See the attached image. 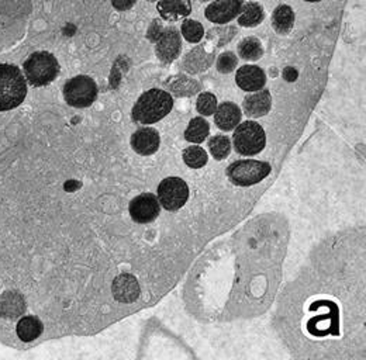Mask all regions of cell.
Segmentation results:
<instances>
[{"instance_id":"1","label":"cell","mask_w":366,"mask_h":360,"mask_svg":"<svg viewBox=\"0 0 366 360\" xmlns=\"http://www.w3.org/2000/svg\"><path fill=\"white\" fill-rule=\"evenodd\" d=\"M173 108L172 96L162 89L142 93L132 108V120L138 124H154L166 117Z\"/></svg>"},{"instance_id":"2","label":"cell","mask_w":366,"mask_h":360,"mask_svg":"<svg viewBox=\"0 0 366 360\" xmlns=\"http://www.w3.org/2000/svg\"><path fill=\"white\" fill-rule=\"evenodd\" d=\"M27 96V82L20 68L0 64V112L18 108Z\"/></svg>"},{"instance_id":"3","label":"cell","mask_w":366,"mask_h":360,"mask_svg":"<svg viewBox=\"0 0 366 360\" xmlns=\"http://www.w3.org/2000/svg\"><path fill=\"white\" fill-rule=\"evenodd\" d=\"M23 69L28 83L34 88H41L57 79L59 74V64L51 52L38 51L25 59Z\"/></svg>"},{"instance_id":"4","label":"cell","mask_w":366,"mask_h":360,"mask_svg":"<svg viewBox=\"0 0 366 360\" xmlns=\"http://www.w3.org/2000/svg\"><path fill=\"white\" fill-rule=\"evenodd\" d=\"M64 98L65 102L72 108H89L95 103L98 98V85L92 78L86 75L75 76L65 83Z\"/></svg>"},{"instance_id":"5","label":"cell","mask_w":366,"mask_h":360,"mask_svg":"<svg viewBox=\"0 0 366 360\" xmlns=\"http://www.w3.org/2000/svg\"><path fill=\"white\" fill-rule=\"evenodd\" d=\"M234 146L240 155L253 156L263 151L266 135L263 128L255 121H245L234 132Z\"/></svg>"},{"instance_id":"6","label":"cell","mask_w":366,"mask_h":360,"mask_svg":"<svg viewBox=\"0 0 366 360\" xmlns=\"http://www.w3.org/2000/svg\"><path fill=\"white\" fill-rule=\"evenodd\" d=\"M270 173V165L261 161H237L227 169L229 179L237 186H252L263 180Z\"/></svg>"},{"instance_id":"7","label":"cell","mask_w":366,"mask_h":360,"mask_svg":"<svg viewBox=\"0 0 366 360\" xmlns=\"http://www.w3.org/2000/svg\"><path fill=\"white\" fill-rule=\"evenodd\" d=\"M189 199V187L181 178H166L158 186L159 204L168 211H178Z\"/></svg>"},{"instance_id":"8","label":"cell","mask_w":366,"mask_h":360,"mask_svg":"<svg viewBox=\"0 0 366 360\" xmlns=\"http://www.w3.org/2000/svg\"><path fill=\"white\" fill-rule=\"evenodd\" d=\"M161 204L155 194L142 193L134 197L128 206L131 219L138 224L152 223L159 216Z\"/></svg>"},{"instance_id":"9","label":"cell","mask_w":366,"mask_h":360,"mask_svg":"<svg viewBox=\"0 0 366 360\" xmlns=\"http://www.w3.org/2000/svg\"><path fill=\"white\" fill-rule=\"evenodd\" d=\"M182 50V40L181 34L176 28L169 27L164 30L158 40H156V57L164 62V64H171L173 62Z\"/></svg>"},{"instance_id":"10","label":"cell","mask_w":366,"mask_h":360,"mask_svg":"<svg viewBox=\"0 0 366 360\" xmlns=\"http://www.w3.org/2000/svg\"><path fill=\"white\" fill-rule=\"evenodd\" d=\"M244 0H216L206 7V18L216 24H227L240 16Z\"/></svg>"},{"instance_id":"11","label":"cell","mask_w":366,"mask_h":360,"mask_svg":"<svg viewBox=\"0 0 366 360\" xmlns=\"http://www.w3.org/2000/svg\"><path fill=\"white\" fill-rule=\"evenodd\" d=\"M159 144H161L159 132L152 127L139 128L131 135L132 149L142 156L155 153L159 148Z\"/></svg>"},{"instance_id":"12","label":"cell","mask_w":366,"mask_h":360,"mask_svg":"<svg viewBox=\"0 0 366 360\" xmlns=\"http://www.w3.org/2000/svg\"><path fill=\"white\" fill-rule=\"evenodd\" d=\"M112 291H113L115 298L122 304H131V303L137 301L139 297V293H141L138 280L132 274H128V273H122L115 279Z\"/></svg>"},{"instance_id":"13","label":"cell","mask_w":366,"mask_h":360,"mask_svg":"<svg viewBox=\"0 0 366 360\" xmlns=\"http://www.w3.org/2000/svg\"><path fill=\"white\" fill-rule=\"evenodd\" d=\"M236 82L245 92H256L265 86L266 76L259 66L244 65L237 71Z\"/></svg>"},{"instance_id":"14","label":"cell","mask_w":366,"mask_h":360,"mask_svg":"<svg viewBox=\"0 0 366 360\" xmlns=\"http://www.w3.org/2000/svg\"><path fill=\"white\" fill-rule=\"evenodd\" d=\"M245 115L248 117L252 119H259L263 117L269 113L270 108H272V96L269 93V91L261 89L256 91L255 93L246 96L243 103Z\"/></svg>"},{"instance_id":"15","label":"cell","mask_w":366,"mask_h":360,"mask_svg":"<svg viewBox=\"0 0 366 360\" xmlns=\"http://www.w3.org/2000/svg\"><path fill=\"white\" fill-rule=\"evenodd\" d=\"M156 8L166 21H178L192 13V0H159Z\"/></svg>"},{"instance_id":"16","label":"cell","mask_w":366,"mask_h":360,"mask_svg":"<svg viewBox=\"0 0 366 360\" xmlns=\"http://www.w3.org/2000/svg\"><path fill=\"white\" fill-rule=\"evenodd\" d=\"M241 116H243V113H241V110L237 105L230 103V102H224L216 110L215 121H216V124L220 129L231 131L240 124Z\"/></svg>"},{"instance_id":"17","label":"cell","mask_w":366,"mask_h":360,"mask_svg":"<svg viewBox=\"0 0 366 360\" xmlns=\"http://www.w3.org/2000/svg\"><path fill=\"white\" fill-rule=\"evenodd\" d=\"M25 311V301L17 291H6L0 298V317L16 320Z\"/></svg>"},{"instance_id":"18","label":"cell","mask_w":366,"mask_h":360,"mask_svg":"<svg viewBox=\"0 0 366 360\" xmlns=\"http://www.w3.org/2000/svg\"><path fill=\"white\" fill-rule=\"evenodd\" d=\"M213 62V55L207 52L203 47H196L192 50L183 61V65L189 74H199L206 71Z\"/></svg>"},{"instance_id":"19","label":"cell","mask_w":366,"mask_h":360,"mask_svg":"<svg viewBox=\"0 0 366 360\" xmlns=\"http://www.w3.org/2000/svg\"><path fill=\"white\" fill-rule=\"evenodd\" d=\"M44 331V325L42 323L35 318V317H31V315H27V317H23L18 324H17V328H16V332H17V337L23 341V342H31L37 338L41 337Z\"/></svg>"},{"instance_id":"20","label":"cell","mask_w":366,"mask_h":360,"mask_svg":"<svg viewBox=\"0 0 366 360\" xmlns=\"http://www.w3.org/2000/svg\"><path fill=\"white\" fill-rule=\"evenodd\" d=\"M272 25L279 34H289L294 25V11L287 4H280L273 10Z\"/></svg>"},{"instance_id":"21","label":"cell","mask_w":366,"mask_h":360,"mask_svg":"<svg viewBox=\"0 0 366 360\" xmlns=\"http://www.w3.org/2000/svg\"><path fill=\"white\" fill-rule=\"evenodd\" d=\"M265 11L261 3L248 1L243 6V10L239 16V24L243 27H256L263 21Z\"/></svg>"},{"instance_id":"22","label":"cell","mask_w":366,"mask_h":360,"mask_svg":"<svg viewBox=\"0 0 366 360\" xmlns=\"http://www.w3.org/2000/svg\"><path fill=\"white\" fill-rule=\"evenodd\" d=\"M210 132L209 122L203 117H195L189 122L186 131H185V139L192 144H202Z\"/></svg>"},{"instance_id":"23","label":"cell","mask_w":366,"mask_h":360,"mask_svg":"<svg viewBox=\"0 0 366 360\" xmlns=\"http://www.w3.org/2000/svg\"><path fill=\"white\" fill-rule=\"evenodd\" d=\"M239 55L245 61H258L263 55V48L256 37H246L239 44Z\"/></svg>"},{"instance_id":"24","label":"cell","mask_w":366,"mask_h":360,"mask_svg":"<svg viewBox=\"0 0 366 360\" xmlns=\"http://www.w3.org/2000/svg\"><path fill=\"white\" fill-rule=\"evenodd\" d=\"M207 152L202 146H189L183 151V161L192 169H200L207 163Z\"/></svg>"},{"instance_id":"25","label":"cell","mask_w":366,"mask_h":360,"mask_svg":"<svg viewBox=\"0 0 366 360\" xmlns=\"http://www.w3.org/2000/svg\"><path fill=\"white\" fill-rule=\"evenodd\" d=\"M209 149L217 161H222L230 155L231 142L226 135H216L209 141Z\"/></svg>"},{"instance_id":"26","label":"cell","mask_w":366,"mask_h":360,"mask_svg":"<svg viewBox=\"0 0 366 360\" xmlns=\"http://www.w3.org/2000/svg\"><path fill=\"white\" fill-rule=\"evenodd\" d=\"M182 35L186 38V41L196 44L203 38L205 28L196 20H185L182 24Z\"/></svg>"},{"instance_id":"27","label":"cell","mask_w":366,"mask_h":360,"mask_svg":"<svg viewBox=\"0 0 366 360\" xmlns=\"http://www.w3.org/2000/svg\"><path fill=\"white\" fill-rule=\"evenodd\" d=\"M196 109L202 116H212L217 110V99L213 93H202L196 102Z\"/></svg>"},{"instance_id":"28","label":"cell","mask_w":366,"mask_h":360,"mask_svg":"<svg viewBox=\"0 0 366 360\" xmlns=\"http://www.w3.org/2000/svg\"><path fill=\"white\" fill-rule=\"evenodd\" d=\"M237 64H239V58L234 52L231 51H227V52H223L219 59H217V71L222 72V74H230L233 72L236 68H237Z\"/></svg>"},{"instance_id":"29","label":"cell","mask_w":366,"mask_h":360,"mask_svg":"<svg viewBox=\"0 0 366 360\" xmlns=\"http://www.w3.org/2000/svg\"><path fill=\"white\" fill-rule=\"evenodd\" d=\"M198 91H199V85L183 76L179 78L176 85H173V92L178 96H190V95H195Z\"/></svg>"},{"instance_id":"30","label":"cell","mask_w":366,"mask_h":360,"mask_svg":"<svg viewBox=\"0 0 366 360\" xmlns=\"http://www.w3.org/2000/svg\"><path fill=\"white\" fill-rule=\"evenodd\" d=\"M112 3L118 10H128L134 6L135 0H112Z\"/></svg>"},{"instance_id":"31","label":"cell","mask_w":366,"mask_h":360,"mask_svg":"<svg viewBox=\"0 0 366 360\" xmlns=\"http://www.w3.org/2000/svg\"><path fill=\"white\" fill-rule=\"evenodd\" d=\"M283 76H285V79H286L287 82H293V81H296V78H297V72H296L293 68H286L285 72H283Z\"/></svg>"},{"instance_id":"32","label":"cell","mask_w":366,"mask_h":360,"mask_svg":"<svg viewBox=\"0 0 366 360\" xmlns=\"http://www.w3.org/2000/svg\"><path fill=\"white\" fill-rule=\"evenodd\" d=\"M306 1H310V3H314V1H321V0H306Z\"/></svg>"},{"instance_id":"33","label":"cell","mask_w":366,"mask_h":360,"mask_svg":"<svg viewBox=\"0 0 366 360\" xmlns=\"http://www.w3.org/2000/svg\"><path fill=\"white\" fill-rule=\"evenodd\" d=\"M148 1H155V0H148Z\"/></svg>"},{"instance_id":"34","label":"cell","mask_w":366,"mask_h":360,"mask_svg":"<svg viewBox=\"0 0 366 360\" xmlns=\"http://www.w3.org/2000/svg\"><path fill=\"white\" fill-rule=\"evenodd\" d=\"M202 1H206V0H202Z\"/></svg>"}]
</instances>
